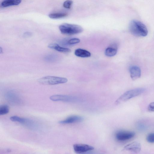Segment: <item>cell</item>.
<instances>
[{"label": "cell", "mask_w": 154, "mask_h": 154, "mask_svg": "<svg viewBox=\"0 0 154 154\" xmlns=\"http://www.w3.org/2000/svg\"><path fill=\"white\" fill-rule=\"evenodd\" d=\"M129 29L132 35L137 37H145L148 33L146 26L142 22L137 20H133L131 21Z\"/></svg>", "instance_id": "6da1fadb"}, {"label": "cell", "mask_w": 154, "mask_h": 154, "mask_svg": "<svg viewBox=\"0 0 154 154\" xmlns=\"http://www.w3.org/2000/svg\"><path fill=\"white\" fill-rule=\"evenodd\" d=\"M61 32L64 35H72L83 32V28L81 26L75 24L64 23L59 26Z\"/></svg>", "instance_id": "7a4b0ae2"}, {"label": "cell", "mask_w": 154, "mask_h": 154, "mask_svg": "<svg viewBox=\"0 0 154 154\" xmlns=\"http://www.w3.org/2000/svg\"><path fill=\"white\" fill-rule=\"evenodd\" d=\"M145 91L143 88H138L128 91L119 97L115 101V103L118 105L123 102L141 94Z\"/></svg>", "instance_id": "3957f363"}, {"label": "cell", "mask_w": 154, "mask_h": 154, "mask_svg": "<svg viewBox=\"0 0 154 154\" xmlns=\"http://www.w3.org/2000/svg\"><path fill=\"white\" fill-rule=\"evenodd\" d=\"M68 79L65 78L47 76L39 79L38 82L42 84L55 85L66 82Z\"/></svg>", "instance_id": "277c9868"}, {"label": "cell", "mask_w": 154, "mask_h": 154, "mask_svg": "<svg viewBox=\"0 0 154 154\" xmlns=\"http://www.w3.org/2000/svg\"><path fill=\"white\" fill-rule=\"evenodd\" d=\"M10 119L13 122H19L31 129H37L39 127L38 125L37 122L28 118L13 116L10 118Z\"/></svg>", "instance_id": "5b68a950"}, {"label": "cell", "mask_w": 154, "mask_h": 154, "mask_svg": "<svg viewBox=\"0 0 154 154\" xmlns=\"http://www.w3.org/2000/svg\"><path fill=\"white\" fill-rule=\"evenodd\" d=\"M5 96L6 100L11 104L17 105L21 103V100L20 97L14 91L9 90L7 91L5 94Z\"/></svg>", "instance_id": "8992f818"}, {"label": "cell", "mask_w": 154, "mask_h": 154, "mask_svg": "<svg viewBox=\"0 0 154 154\" xmlns=\"http://www.w3.org/2000/svg\"><path fill=\"white\" fill-rule=\"evenodd\" d=\"M135 133L132 131H120L116 134V139L118 140L124 141L129 140L134 137Z\"/></svg>", "instance_id": "52a82bcc"}, {"label": "cell", "mask_w": 154, "mask_h": 154, "mask_svg": "<svg viewBox=\"0 0 154 154\" xmlns=\"http://www.w3.org/2000/svg\"><path fill=\"white\" fill-rule=\"evenodd\" d=\"M50 99L54 101H62L66 102H73L77 100L74 97L63 95H54L50 97Z\"/></svg>", "instance_id": "ba28073f"}, {"label": "cell", "mask_w": 154, "mask_h": 154, "mask_svg": "<svg viewBox=\"0 0 154 154\" xmlns=\"http://www.w3.org/2000/svg\"><path fill=\"white\" fill-rule=\"evenodd\" d=\"M73 148L74 151L78 153L87 152L94 149V148L91 146L83 144H74Z\"/></svg>", "instance_id": "9c48e42d"}, {"label": "cell", "mask_w": 154, "mask_h": 154, "mask_svg": "<svg viewBox=\"0 0 154 154\" xmlns=\"http://www.w3.org/2000/svg\"><path fill=\"white\" fill-rule=\"evenodd\" d=\"M83 120V117L81 116L73 115L68 117L64 120L60 121L59 123L62 124H69L80 122Z\"/></svg>", "instance_id": "30bf717a"}, {"label": "cell", "mask_w": 154, "mask_h": 154, "mask_svg": "<svg viewBox=\"0 0 154 154\" xmlns=\"http://www.w3.org/2000/svg\"><path fill=\"white\" fill-rule=\"evenodd\" d=\"M141 146L140 143L137 142H133L125 146L123 148L124 150L138 153L141 150Z\"/></svg>", "instance_id": "8fae6325"}, {"label": "cell", "mask_w": 154, "mask_h": 154, "mask_svg": "<svg viewBox=\"0 0 154 154\" xmlns=\"http://www.w3.org/2000/svg\"><path fill=\"white\" fill-rule=\"evenodd\" d=\"M130 76L133 80H135L139 78L141 74L140 68L135 66H131L129 69Z\"/></svg>", "instance_id": "7c38bea8"}, {"label": "cell", "mask_w": 154, "mask_h": 154, "mask_svg": "<svg viewBox=\"0 0 154 154\" xmlns=\"http://www.w3.org/2000/svg\"><path fill=\"white\" fill-rule=\"evenodd\" d=\"M48 47L51 49L62 52L66 53L71 51V50L69 48L61 47L56 43H50L48 45Z\"/></svg>", "instance_id": "4fadbf2b"}, {"label": "cell", "mask_w": 154, "mask_h": 154, "mask_svg": "<svg viewBox=\"0 0 154 154\" xmlns=\"http://www.w3.org/2000/svg\"><path fill=\"white\" fill-rule=\"evenodd\" d=\"M74 54L76 56L83 58L89 57L91 56V54L89 51L81 48L76 49Z\"/></svg>", "instance_id": "5bb4252c"}, {"label": "cell", "mask_w": 154, "mask_h": 154, "mask_svg": "<svg viewBox=\"0 0 154 154\" xmlns=\"http://www.w3.org/2000/svg\"><path fill=\"white\" fill-rule=\"evenodd\" d=\"M21 2V0H4L1 3V5L3 7L17 5L20 4Z\"/></svg>", "instance_id": "9a60e30c"}, {"label": "cell", "mask_w": 154, "mask_h": 154, "mask_svg": "<svg viewBox=\"0 0 154 154\" xmlns=\"http://www.w3.org/2000/svg\"><path fill=\"white\" fill-rule=\"evenodd\" d=\"M136 125L137 129L140 131L143 132L146 131L148 127L147 124L143 121H138Z\"/></svg>", "instance_id": "2e32d148"}, {"label": "cell", "mask_w": 154, "mask_h": 154, "mask_svg": "<svg viewBox=\"0 0 154 154\" xmlns=\"http://www.w3.org/2000/svg\"><path fill=\"white\" fill-rule=\"evenodd\" d=\"M117 51L116 48L108 47L105 50V54L107 56L111 57L117 54Z\"/></svg>", "instance_id": "e0dca14e"}, {"label": "cell", "mask_w": 154, "mask_h": 154, "mask_svg": "<svg viewBox=\"0 0 154 154\" xmlns=\"http://www.w3.org/2000/svg\"><path fill=\"white\" fill-rule=\"evenodd\" d=\"M58 59V57L56 54H52L46 55L44 59L46 61L50 62H54L56 61Z\"/></svg>", "instance_id": "ac0fdd59"}, {"label": "cell", "mask_w": 154, "mask_h": 154, "mask_svg": "<svg viewBox=\"0 0 154 154\" xmlns=\"http://www.w3.org/2000/svg\"><path fill=\"white\" fill-rule=\"evenodd\" d=\"M67 15V14L66 13H51L49 14L48 16L51 19H57L66 17Z\"/></svg>", "instance_id": "d6986e66"}, {"label": "cell", "mask_w": 154, "mask_h": 154, "mask_svg": "<svg viewBox=\"0 0 154 154\" xmlns=\"http://www.w3.org/2000/svg\"><path fill=\"white\" fill-rule=\"evenodd\" d=\"M9 112V108L6 105H2L0 106V115H5Z\"/></svg>", "instance_id": "ffe728a7"}, {"label": "cell", "mask_w": 154, "mask_h": 154, "mask_svg": "<svg viewBox=\"0 0 154 154\" xmlns=\"http://www.w3.org/2000/svg\"><path fill=\"white\" fill-rule=\"evenodd\" d=\"M73 3V2L71 0H67L65 1L63 4V7L67 9L70 8Z\"/></svg>", "instance_id": "44dd1931"}, {"label": "cell", "mask_w": 154, "mask_h": 154, "mask_svg": "<svg viewBox=\"0 0 154 154\" xmlns=\"http://www.w3.org/2000/svg\"><path fill=\"white\" fill-rule=\"evenodd\" d=\"M147 141L150 143H154V133H151L148 134L146 137Z\"/></svg>", "instance_id": "7402d4cb"}, {"label": "cell", "mask_w": 154, "mask_h": 154, "mask_svg": "<svg viewBox=\"0 0 154 154\" xmlns=\"http://www.w3.org/2000/svg\"><path fill=\"white\" fill-rule=\"evenodd\" d=\"M80 42L79 39L76 38H72L68 41V43L69 45H73L79 43Z\"/></svg>", "instance_id": "603a6c76"}, {"label": "cell", "mask_w": 154, "mask_h": 154, "mask_svg": "<svg viewBox=\"0 0 154 154\" xmlns=\"http://www.w3.org/2000/svg\"><path fill=\"white\" fill-rule=\"evenodd\" d=\"M148 109L149 111L154 112V102L150 103L148 105Z\"/></svg>", "instance_id": "cb8c5ba5"}, {"label": "cell", "mask_w": 154, "mask_h": 154, "mask_svg": "<svg viewBox=\"0 0 154 154\" xmlns=\"http://www.w3.org/2000/svg\"><path fill=\"white\" fill-rule=\"evenodd\" d=\"M32 35V33H31L29 32H27L24 33V36L25 37H28L31 36Z\"/></svg>", "instance_id": "d4e9b609"}]
</instances>
